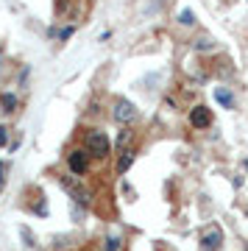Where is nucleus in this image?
Instances as JSON below:
<instances>
[{
    "mask_svg": "<svg viewBox=\"0 0 248 251\" xmlns=\"http://www.w3.org/2000/svg\"><path fill=\"white\" fill-rule=\"evenodd\" d=\"M112 117H115V123H120V126H131V123H137L140 112H137V106H134L131 100L117 98L115 106H112Z\"/></svg>",
    "mask_w": 248,
    "mask_h": 251,
    "instance_id": "nucleus-1",
    "label": "nucleus"
},
{
    "mask_svg": "<svg viewBox=\"0 0 248 251\" xmlns=\"http://www.w3.org/2000/svg\"><path fill=\"white\" fill-rule=\"evenodd\" d=\"M87 148H89V153H95L98 159H103V156H109V151H112V143H109V137L103 134V131L92 128L87 134Z\"/></svg>",
    "mask_w": 248,
    "mask_h": 251,
    "instance_id": "nucleus-2",
    "label": "nucleus"
},
{
    "mask_svg": "<svg viewBox=\"0 0 248 251\" xmlns=\"http://www.w3.org/2000/svg\"><path fill=\"white\" fill-rule=\"evenodd\" d=\"M223 246V229L218 224H209L201 232V249L204 251H218Z\"/></svg>",
    "mask_w": 248,
    "mask_h": 251,
    "instance_id": "nucleus-3",
    "label": "nucleus"
},
{
    "mask_svg": "<svg viewBox=\"0 0 248 251\" xmlns=\"http://www.w3.org/2000/svg\"><path fill=\"white\" fill-rule=\"evenodd\" d=\"M67 168L73 176H84L89 171V151H70L67 153Z\"/></svg>",
    "mask_w": 248,
    "mask_h": 251,
    "instance_id": "nucleus-4",
    "label": "nucleus"
},
{
    "mask_svg": "<svg viewBox=\"0 0 248 251\" xmlns=\"http://www.w3.org/2000/svg\"><path fill=\"white\" fill-rule=\"evenodd\" d=\"M62 184H64V190L75 198L78 206H92V193H89L87 187H81L78 181H73V179H62Z\"/></svg>",
    "mask_w": 248,
    "mask_h": 251,
    "instance_id": "nucleus-5",
    "label": "nucleus"
},
{
    "mask_svg": "<svg viewBox=\"0 0 248 251\" xmlns=\"http://www.w3.org/2000/svg\"><path fill=\"white\" fill-rule=\"evenodd\" d=\"M190 126H193V128H206V126H212V112H209L204 103L193 106L190 109Z\"/></svg>",
    "mask_w": 248,
    "mask_h": 251,
    "instance_id": "nucleus-6",
    "label": "nucleus"
},
{
    "mask_svg": "<svg viewBox=\"0 0 248 251\" xmlns=\"http://www.w3.org/2000/svg\"><path fill=\"white\" fill-rule=\"evenodd\" d=\"M134 159H137V151H134V148L120 151V156H117V173H125L134 165Z\"/></svg>",
    "mask_w": 248,
    "mask_h": 251,
    "instance_id": "nucleus-7",
    "label": "nucleus"
},
{
    "mask_svg": "<svg viewBox=\"0 0 248 251\" xmlns=\"http://www.w3.org/2000/svg\"><path fill=\"white\" fill-rule=\"evenodd\" d=\"M0 106H3L6 115L17 112V95H14V92H3V95H0Z\"/></svg>",
    "mask_w": 248,
    "mask_h": 251,
    "instance_id": "nucleus-8",
    "label": "nucleus"
},
{
    "mask_svg": "<svg viewBox=\"0 0 248 251\" xmlns=\"http://www.w3.org/2000/svg\"><path fill=\"white\" fill-rule=\"evenodd\" d=\"M215 98H218V103H221V106H226V109L234 106V98H231V92H229V90H223V87H218V90H215Z\"/></svg>",
    "mask_w": 248,
    "mask_h": 251,
    "instance_id": "nucleus-9",
    "label": "nucleus"
},
{
    "mask_svg": "<svg viewBox=\"0 0 248 251\" xmlns=\"http://www.w3.org/2000/svg\"><path fill=\"white\" fill-rule=\"evenodd\" d=\"M103 249L106 251H120L123 249V240H120L117 234H106V237H103Z\"/></svg>",
    "mask_w": 248,
    "mask_h": 251,
    "instance_id": "nucleus-10",
    "label": "nucleus"
},
{
    "mask_svg": "<svg viewBox=\"0 0 248 251\" xmlns=\"http://www.w3.org/2000/svg\"><path fill=\"white\" fill-rule=\"evenodd\" d=\"M73 34H75V28H73V25H64L62 31H56V28H50V36H56V39H62V42H64V39H70Z\"/></svg>",
    "mask_w": 248,
    "mask_h": 251,
    "instance_id": "nucleus-11",
    "label": "nucleus"
},
{
    "mask_svg": "<svg viewBox=\"0 0 248 251\" xmlns=\"http://www.w3.org/2000/svg\"><path fill=\"white\" fill-rule=\"evenodd\" d=\"M178 23H184V25H193V23H195L193 11H190V9H184L181 14H178Z\"/></svg>",
    "mask_w": 248,
    "mask_h": 251,
    "instance_id": "nucleus-12",
    "label": "nucleus"
},
{
    "mask_svg": "<svg viewBox=\"0 0 248 251\" xmlns=\"http://www.w3.org/2000/svg\"><path fill=\"white\" fill-rule=\"evenodd\" d=\"M131 140V131H120V137H117V143H115V148H123L125 143Z\"/></svg>",
    "mask_w": 248,
    "mask_h": 251,
    "instance_id": "nucleus-13",
    "label": "nucleus"
},
{
    "mask_svg": "<svg viewBox=\"0 0 248 251\" xmlns=\"http://www.w3.org/2000/svg\"><path fill=\"white\" fill-rule=\"evenodd\" d=\"M195 48H198V50H209V48H212V39H204V36H201V39L195 42Z\"/></svg>",
    "mask_w": 248,
    "mask_h": 251,
    "instance_id": "nucleus-14",
    "label": "nucleus"
},
{
    "mask_svg": "<svg viewBox=\"0 0 248 251\" xmlns=\"http://www.w3.org/2000/svg\"><path fill=\"white\" fill-rule=\"evenodd\" d=\"M6 143H9V128H6V126H0V148H3Z\"/></svg>",
    "mask_w": 248,
    "mask_h": 251,
    "instance_id": "nucleus-15",
    "label": "nucleus"
},
{
    "mask_svg": "<svg viewBox=\"0 0 248 251\" xmlns=\"http://www.w3.org/2000/svg\"><path fill=\"white\" fill-rule=\"evenodd\" d=\"M3 173H6V168H3V162H0V187H3Z\"/></svg>",
    "mask_w": 248,
    "mask_h": 251,
    "instance_id": "nucleus-16",
    "label": "nucleus"
},
{
    "mask_svg": "<svg viewBox=\"0 0 248 251\" xmlns=\"http://www.w3.org/2000/svg\"><path fill=\"white\" fill-rule=\"evenodd\" d=\"M0 67H3V50H0Z\"/></svg>",
    "mask_w": 248,
    "mask_h": 251,
    "instance_id": "nucleus-17",
    "label": "nucleus"
}]
</instances>
